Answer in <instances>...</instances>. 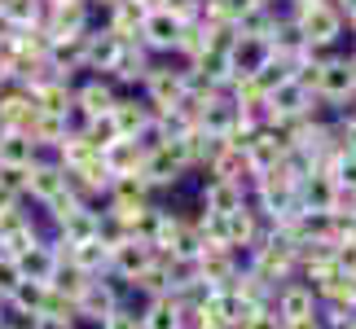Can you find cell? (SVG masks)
<instances>
[{
    "label": "cell",
    "mask_w": 356,
    "mask_h": 329,
    "mask_svg": "<svg viewBox=\"0 0 356 329\" xmlns=\"http://www.w3.org/2000/svg\"><path fill=\"white\" fill-rule=\"evenodd\" d=\"M71 185V176H66V167L58 158L53 162H44V158H35L31 167L22 171V198H31V202H40V207H49L53 198L62 194V189Z\"/></svg>",
    "instance_id": "1"
},
{
    "label": "cell",
    "mask_w": 356,
    "mask_h": 329,
    "mask_svg": "<svg viewBox=\"0 0 356 329\" xmlns=\"http://www.w3.org/2000/svg\"><path fill=\"white\" fill-rule=\"evenodd\" d=\"M312 97L325 101V106H339V101L356 97V75H352L348 58H330V62H321V66H317V79H312Z\"/></svg>",
    "instance_id": "2"
},
{
    "label": "cell",
    "mask_w": 356,
    "mask_h": 329,
    "mask_svg": "<svg viewBox=\"0 0 356 329\" xmlns=\"http://www.w3.org/2000/svg\"><path fill=\"white\" fill-rule=\"evenodd\" d=\"M145 106L154 110H172L176 101L185 97V71H172V66H159V62H149V71H145Z\"/></svg>",
    "instance_id": "3"
},
{
    "label": "cell",
    "mask_w": 356,
    "mask_h": 329,
    "mask_svg": "<svg viewBox=\"0 0 356 329\" xmlns=\"http://www.w3.org/2000/svg\"><path fill=\"white\" fill-rule=\"evenodd\" d=\"M119 303H123V290H119V285H115V281L92 277L84 290H79V298H75V321H92V325H102Z\"/></svg>",
    "instance_id": "4"
},
{
    "label": "cell",
    "mask_w": 356,
    "mask_h": 329,
    "mask_svg": "<svg viewBox=\"0 0 356 329\" xmlns=\"http://www.w3.org/2000/svg\"><path fill=\"white\" fill-rule=\"evenodd\" d=\"M273 312L277 321H304V317H317V294H312L308 281H282L273 290Z\"/></svg>",
    "instance_id": "5"
},
{
    "label": "cell",
    "mask_w": 356,
    "mask_h": 329,
    "mask_svg": "<svg viewBox=\"0 0 356 329\" xmlns=\"http://www.w3.org/2000/svg\"><path fill=\"white\" fill-rule=\"evenodd\" d=\"M154 255H159V251H154L149 242H141V237H123L119 246H111V272H115L123 285H128L136 272H145L149 264H154Z\"/></svg>",
    "instance_id": "6"
},
{
    "label": "cell",
    "mask_w": 356,
    "mask_h": 329,
    "mask_svg": "<svg viewBox=\"0 0 356 329\" xmlns=\"http://www.w3.org/2000/svg\"><path fill=\"white\" fill-rule=\"evenodd\" d=\"M176 35H181V22H176L168 9H149L136 44H141L145 53H176Z\"/></svg>",
    "instance_id": "7"
},
{
    "label": "cell",
    "mask_w": 356,
    "mask_h": 329,
    "mask_svg": "<svg viewBox=\"0 0 356 329\" xmlns=\"http://www.w3.org/2000/svg\"><path fill=\"white\" fill-rule=\"evenodd\" d=\"M97 224H102V211H92V202H79L71 215L53 219V228H58V246L92 242V237H97Z\"/></svg>",
    "instance_id": "8"
},
{
    "label": "cell",
    "mask_w": 356,
    "mask_h": 329,
    "mask_svg": "<svg viewBox=\"0 0 356 329\" xmlns=\"http://www.w3.org/2000/svg\"><path fill=\"white\" fill-rule=\"evenodd\" d=\"M35 158H40V145L31 141V132L0 128V171H26Z\"/></svg>",
    "instance_id": "9"
},
{
    "label": "cell",
    "mask_w": 356,
    "mask_h": 329,
    "mask_svg": "<svg viewBox=\"0 0 356 329\" xmlns=\"http://www.w3.org/2000/svg\"><path fill=\"white\" fill-rule=\"evenodd\" d=\"M115 84L106 75H92V79H84V84L75 88V110L84 119H102V115H111V106H115Z\"/></svg>",
    "instance_id": "10"
},
{
    "label": "cell",
    "mask_w": 356,
    "mask_h": 329,
    "mask_svg": "<svg viewBox=\"0 0 356 329\" xmlns=\"http://www.w3.org/2000/svg\"><path fill=\"white\" fill-rule=\"evenodd\" d=\"M13 264H18L22 281H40V285H49L53 268H58V242H35V246H26L22 255H13Z\"/></svg>",
    "instance_id": "11"
},
{
    "label": "cell",
    "mask_w": 356,
    "mask_h": 329,
    "mask_svg": "<svg viewBox=\"0 0 356 329\" xmlns=\"http://www.w3.org/2000/svg\"><path fill=\"white\" fill-rule=\"evenodd\" d=\"M40 115L35 97L26 88H9L5 97H0V128H13V132H31V123Z\"/></svg>",
    "instance_id": "12"
},
{
    "label": "cell",
    "mask_w": 356,
    "mask_h": 329,
    "mask_svg": "<svg viewBox=\"0 0 356 329\" xmlns=\"http://www.w3.org/2000/svg\"><path fill=\"white\" fill-rule=\"evenodd\" d=\"M102 162H106V171L115 176H141V162H145V149L136 145V141H128V136H119V141H111L102 149Z\"/></svg>",
    "instance_id": "13"
},
{
    "label": "cell",
    "mask_w": 356,
    "mask_h": 329,
    "mask_svg": "<svg viewBox=\"0 0 356 329\" xmlns=\"http://www.w3.org/2000/svg\"><path fill=\"white\" fill-rule=\"evenodd\" d=\"M119 49H123V40H115L111 31H84V71H97V75H106L115 66V58H119Z\"/></svg>",
    "instance_id": "14"
},
{
    "label": "cell",
    "mask_w": 356,
    "mask_h": 329,
    "mask_svg": "<svg viewBox=\"0 0 356 329\" xmlns=\"http://www.w3.org/2000/svg\"><path fill=\"white\" fill-rule=\"evenodd\" d=\"M66 264H75L79 272H88V277H102V272H111V246H102L97 237L92 242H75L66 246V251H58Z\"/></svg>",
    "instance_id": "15"
},
{
    "label": "cell",
    "mask_w": 356,
    "mask_h": 329,
    "mask_svg": "<svg viewBox=\"0 0 356 329\" xmlns=\"http://www.w3.org/2000/svg\"><path fill=\"white\" fill-rule=\"evenodd\" d=\"M246 202V189L242 185H234V180H211L202 185V211L207 215H234L238 207Z\"/></svg>",
    "instance_id": "16"
},
{
    "label": "cell",
    "mask_w": 356,
    "mask_h": 329,
    "mask_svg": "<svg viewBox=\"0 0 356 329\" xmlns=\"http://www.w3.org/2000/svg\"><path fill=\"white\" fill-rule=\"evenodd\" d=\"M149 119H154V110L136 97H115V106H111V123H115L119 136H136Z\"/></svg>",
    "instance_id": "17"
},
{
    "label": "cell",
    "mask_w": 356,
    "mask_h": 329,
    "mask_svg": "<svg viewBox=\"0 0 356 329\" xmlns=\"http://www.w3.org/2000/svg\"><path fill=\"white\" fill-rule=\"evenodd\" d=\"M141 329H185V312L176 307L172 294H159V298H149V303H145Z\"/></svg>",
    "instance_id": "18"
},
{
    "label": "cell",
    "mask_w": 356,
    "mask_h": 329,
    "mask_svg": "<svg viewBox=\"0 0 356 329\" xmlns=\"http://www.w3.org/2000/svg\"><path fill=\"white\" fill-rule=\"evenodd\" d=\"M145 71H149V53L132 40V44H123V49H119V58H115V66H111L106 75L123 79V84H136V79H145Z\"/></svg>",
    "instance_id": "19"
},
{
    "label": "cell",
    "mask_w": 356,
    "mask_h": 329,
    "mask_svg": "<svg viewBox=\"0 0 356 329\" xmlns=\"http://www.w3.org/2000/svg\"><path fill=\"white\" fill-rule=\"evenodd\" d=\"M330 180L343 189V194H356V154H339V162L330 167Z\"/></svg>",
    "instance_id": "20"
},
{
    "label": "cell",
    "mask_w": 356,
    "mask_h": 329,
    "mask_svg": "<svg viewBox=\"0 0 356 329\" xmlns=\"http://www.w3.org/2000/svg\"><path fill=\"white\" fill-rule=\"evenodd\" d=\"M102 329H141V312H132L128 303H119L111 317L102 321Z\"/></svg>",
    "instance_id": "21"
},
{
    "label": "cell",
    "mask_w": 356,
    "mask_h": 329,
    "mask_svg": "<svg viewBox=\"0 0 356 329\" xmlns=\"http://www.w3.org/2000/svg\"><path fill=\"white\" fill-rule=\"evenodd\" d=\"M18 281H22V272H18V264H13L9 255H0V303L18 290Z\"/></svg>",
    "instance_id": "22"
},
{
    "label": "cell",
    "mask_w": 356,
    "mask_h": 329,
    "mask_svg": "<svg viewBox=\"0 0 356 329\" xmlns=\"http://www.w3.org/2000/svg\"><path fill=\"white\" fill-rule=\"evenodd\" d=\"M238 329H282V321H277L273 307H255V312H246V321Z\"/></svg>",
    "instance_id": "23"
},
{
    "label": "cell",
    "mask_w": 356,
    "mask_h": 329,
    "mask_svg": "<svg viewBox=\"0 0 356 329\" xmlns=\"http://www.w3.org/2000/svg\"><path fill=\"white\" fill-rule=\"evenodd\" d=\"M31 329H75V321H62V317H35Z\"/></svg>",
    "instance_id": "24"
},
{
    "label": "cell",
    "mask_w": 356,
    "mask_h": 329,
    "mask_svg": "<svg viewBox=\"0 0 356 329\" xmlns=\"http://www.w3.org/2000/svg\"><path fill=\"white\" fill-rule=\"evenodd\" d=\"M282 329H325L321 317H304V321H282Z\"/></svg>",
    "instance_id": "25"
},
{
    "label": "cell",
    "mask_w": 356,
    "mask_h": 329,
    "mask_svg": "<svg viewBox=\"0 0 356 329\" xmlns=\"http://www.w3.org/2000/svg\"><path fill=\"white\" fill-rule=\"evenodd\" d=\"M339 329H356V312H352V317H348L343 325H339Z\"/></svg>",
    "instance_id": "26"
},
{
    "label": "cell",
    "mask_w": 356,
    "mask_h": 329,
    "mask_svg": "<svg viewBox=\"0 0 356 329\" xmlns=\"http://www.w3.org/2000/svg\"><path fill=\"white\" fill-rule=\"evenodd\" d=\"M0 312H5V303H0Z\"/></svg>",
    "instance_id": "27"
}]
</instances>
